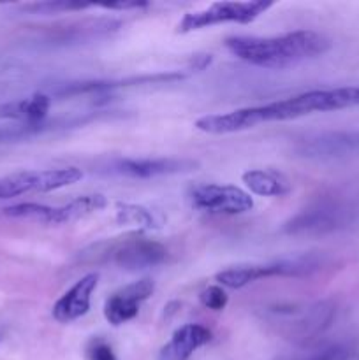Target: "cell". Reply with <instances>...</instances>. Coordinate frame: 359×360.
<instances>
[{"mask_svg":"<svg viewBox=\"0 0 359 360\" xmlns=\"http://www.w3.org/2000/svg\"><path fill=\"white\" fill-rule=\"evenodd\" d=\"M359 105L358 86H340L329 90H310L294 97L275 101L264 105L236 109V111L217 115L213 118V130L220 134H234L253 129L260 123L285 122V120L301 118L313 112L338 111V109Z\"/></svg>","mask_w":359,"mask_h":360,"instance_id":"1","label":"cell"},{"mask_svg":"<svg viewBox=\"0 0 359 360\" xmlns=\"http://www.w3.org/2000/svg\"><path fill=\"white\" fill-rule=\"evenodd\" d=\"M225 48L250 65L287 69L327 53L331 49V41L315 30H296L273 37L236 35L225 39Z\"/></svg>","mask_w":359,"mask_h":360,"instance_id":"2","label":"cell"},{"mask_svg":"<svg viewBox=\"0 0 359 360\" xmlns=\"http://www.w3.org/2000/svg\"><path fill=\"white\" fill-rule=\"evenodd\" d=\"M359 224V195L329 193L317 197L284 225L285 234L324 236Z\"/></svg>","mask_w":359,"mask_h":360,"instance_id":"3","label":"cell"},{"mask_svg":"<svg viewBox=\"0 0 359 360\" xmlns=\"http://www.w3.org/2000/svg\"><path fill=\"white\" fill-rule=\"evenodd\" d=\"M324 260L319 255H298L292 259H282L271 264H259V266H238L231 269L220 271L215 276V280L225 288H238L246 287L253 281L264 280V278L275 276H289V278H303L310 276L315 271L322 267Z\"/></svg>","mask_w":359,"mask_h":360,"instance_id":"4","label":"cell"},{"mask_svg":"<svg viewBox=\"0 0 359 360\" xmlns=\"http://www.w3.org/2000/svg\"><path fill=\"white\" fill-rule=\"evenodd\" d=\"M273 7L271 0H245V2H213L210 7L187 13L178 23L180 34L213 27L222 23L248 25Z\"/></svg>","mask_w":359,"mask_h":360,"instance_id":"5","label":"cell"},{"mask_svg":"<svg viewBox=\"0 0 359 360\" xmlns=\"http://www.w3.org/2000/svg\"><path fill=\"white\" fill-rule=\"evenodd\" d=\"M275 315L280 316V322L284 323L287 336L292 340H298L299 343H310L322 336L334 320L336 308L331 301H319L305 308H277Z\"/></svg>","mask_w":359,"mask_h":360,"instance_id":"6","label":"cell"},{"mask_svg":"<svg viewBox=\"0 0 359 360\" xmlns=\"http://www.w3.org/2000/svg\"><path fill=\"white\" fill-rule=\"evenodd\" d=\"M189 200L192 207L210 214H241L253 207L248 192L234 185L204 183L190 188Z\"/></svg>","mask_w":359,"mask_h":360,"instance_id":"7","label":"cell"},{"mask_svg":"<svg viewBox=\"0 0 359 360\" xmlns=\"http://www.w3.org/2000/svg\"><path fill=\"white\" fill-rule=\"evenodd\" d=\"M199 162L190 158H122L109 165V172L125 178L148 179L158 176H175L192 172Z\"/></svg>","mask_w":359,"mask_h":360,"instance_id":"8","label":"cell"},{"mask_svg":"<svg viewBox=\"0 0 359 360\" xmlns=\"http://www.w3.org/2000/svg\"><path fill=\"white\" fill-rule=\"evenodd\" d=\"M109 257L118 267L125 271H143L158 266L168 259V250L157 241L144 238L125 239L109 246Z\"/></svg>","mask_w":359,"mask_h":360,"instance_id":"9","label":"cell"},{"mask_svg":"<svg viewBox=\"0 0 359 360\" xmlns=\"http://www.w3.org/2000/svg\"><path fill=\"white\" fill-rule=\"evenodd\" d=\"M155 283L150 278H143L139 281L120 288L111 295L104 304V316L111 326L118 327L130 322L139 313V306L153 295Z\"/></svg>","mask_w":359,"mask_h":360,"instance_id":"10","label":"cell"},{"mask_svg":"<svg viewBox=\"0 0 359 360\" xmlns=\"http://www.w3.org/2000/svg\"><path fill=\"white\" fill-rule=\"evenodd\" d=\"M299 151L305 157L320 158V160L359 157V130L315 134L303 141Z\"/></svg>","mask_w":359,"mask_h":360,"instance_id":"11","label":"cell"},{"mask_svg":"<svg viewBox=\"0 0 359 360\" xmlns=\"http://www.w3.org/2000/svg\"><path fill=\"white\" fill-rule=\"evenodd\" d=\"M99 274L90 273L76 281L53 306V319L60 323H70L81 319L90 309L92 294L97 288Z\"/></svg>","mask_w":359,"mask_h":360,"instance_id":"12","label":"cell"},{"mask_svg":"<svg viewBox=\"0 0 359 360\" xmlns=\"http://www.w3.org/2000/svg\"><path fill=\"white\" fill-rule=\"evenodd\" d=\"M211 341V330L199 323H185L175 330L169 343L162 347L158 360H189L190 355Z\"/></svg>","mask_w":359,"mask_h":360,"instance_id":"13","label":"cell"},{"mask_svg":"<svg viewBox=\"0 0 359 360\" xmlns=\"http://www.w3.org/2000/svg\"><path fill=\"white\" fill-rule=\"evenodd\" d=\"M49 108H51V97L46 94H35L28 98L2 102L0 120H11L20 125H35V123L46 122Z\"/></svg>","mask_w":359,"mask_h":360,"instance_id":"14","label":"cell"},{"mask_svg":"<svg viewBox=\"0 0 359 360\" xmlns=\"http://www.w3.org/2000/svg\"><path fill=\"white\" fill-rule=\"evenodd\" d=\"M250 193L260 197H284L292 190L291 181L282 172L271 169H252L241 176Z\"/></svg>","mask_w":359,"mask_h":360,"instance_id":"15","label":"cell"},{"mask_svg":"<svg viewBox=\"0 0 359 360\" xmlns=\"http://www.w3.org/2000/svg\"><path fill=\"white\" fill-rule=\"evenodd\" d=\"M108 206V199L101 193H90V195H81L67 202L65 206L55 207V221L53 225L73 224V221L87 218L97 211L104 210Z\"/></svg>","mask_w":359,"mask_h":360,"instance_id":"16","label":"cell"},{"mask_svg":"<svg viewBox=\"0 0 359 360\" xmlns=\"http://www.w3.org/2000/svg\"><path fill=\"white\" fill-rule=\"evenodd\" d=\"M30 178L32 192L46 193L77 183L83 178V171L77 167L44 169V171H30Z\"/></svg>","mask_w":359,"mask_h":360,"instance_id":"17","label":"cell"},{"mask_svg":"<svg viewBox=\"0 0 359 360\" xmlns=\"http://www.w3.org/2000/svg\"><path fill=\"white\" fill-rule=\"evenodd\" d=\"M116 221L120 225H130L139 231H151V229L160 227V221L157 220L153 211L139 204H116Z\"/></svg>","mask_w":359,"mask_h":360,"instance_id":"18","label":"cell"},{"mask_svg":"<svg viewBox=\"0 0 359 360\" xmlns=\"http://www.w3.org/2000/svg\"><path fill=\"white\" fill-rule=\"evenodd\" d=\"M4 214L11 218H21V220L39 221V224L53 225L55 221V207L44 206V204L35 202H21L14 204L4 210Z\"/></svg>","mask_w":359,"mask_h":360,"instance_id":"19","label":"cell"},{"mask_svg":"<svg viewBox=\"0 0 359 360\" xmlns=\"http://www.w3.org/2000/svg\"><path fill=\"white\" fill-rule=\"evenodd\" d=\"M32 192L30 171L16 172V174L0 178V199H11V197L23 195Z\"/></svg>","mask_w":359,"mask_h":360,"instance_id":"20","label":"cell"},{"mask_svg":"<svg viewBox=\"0 0 359 360\" xmlns=\"http://www.w3.org/2000/svg\"><path fill=\"white\" fill-rule=\"evenodd\" d=\"M94 7V4H83V2H67V0H62V2H35L28 4L23 9L28 11V13L34 14H53V13H70V11H84Z\"/></svg>","mask_w":359,"mask_h":360,"instance_id":"21","label":"cell"},{"mask_svg":"<svg viewBox=\"0 0 359 360\" xmlns=\"http://www.w3.org/2000/svg\"><path fill=\"white\" fill-rule=\"evenodd\" d=\"M199 301L206 309H211V311H222V309L227 306L229 299L224 288L213 285V287H208L201 292Z\"/></svg>","mask_w":359,"mask_h":360,"instance_id":"22","label":"cell"},{"mask_svg":"<svg viewBox=\"0 0 359 360\" xmlns=\"http://www.w3.org/2000/svg\"><path fill=\"white\" fill-rule=\"evenodd\" d=\"M351 357V350L341 345H333V347H326L322 350L315 352L313 355L306 359H299V360H348Z\"/></svg>","mask_w":359,"mask_h":360,"instance_id":"23","label":"cell"},{"mask_svg":"<svg viewBox=\"0 0 359 360\" xmlns=\"http://www.w3.org/2000/svg\"><path fill=\"white\" fill-rule=\"evenodd\" d=\"M88 357L90 360H116L115 352L104 341H94L90 350H88Z\"/></svg>","mask_w":359,"mask_h":360,"instance_id":"24","label":"cell"},{"mask_svg":"<svg viewBox=\"0 0 359 360\" xmlns=\"http://www.w3.org/2000/svg\"><path fill=\"white\" fill-rule=\"evenodd\" d=\"M148 2H141V0H132V2H115V4H104V9H139V7H146Z\"/></svg>","mask_w":359,"mask_h":360,"instance_id":"25","label":"cell"}]
</instances>
